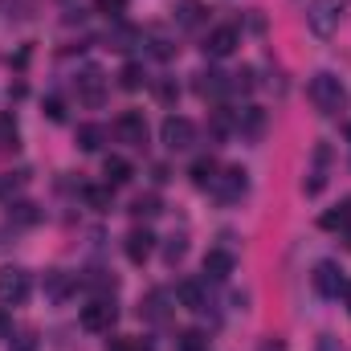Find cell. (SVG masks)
Here are the masks:
<instances>
[{"label":"cell","instance_id":"6da1fadb","mask_svg":"<svg viewBox=\"0 0 351 351\" xmlns=\"http://www.w3.org/2000/svg\"><path fill=\"white\" fill-rule=\"evenodd\" d=\"M311 102H315L319 114L335 119V114L348 110V86H343L335 74H315V78H311Z\"/></svg>","mask_w":351,"mask_h":351},{"label":"cell","instance_id":"7a4b0ae2","mask_svg":"<svg viewBox=\"0 0 351 351\" xmlns=\"http://www.w3.org/2000/svg\"><path fill=\"white\" fill-rule=\"evenodd\" d=\"M343 12H348V0H315V4L306 8V25H311L315 37H331V33L339 29Z\"/></svg>","mask_w":351,"mask_h":351},{"label":"cell","instance_id":"3957f363","mask_svg":"<svg viewBox=\"0 0 351 351\" xmlns=\"http://www.w3.org/2000/svg\"><path fill=\"white\" fill-rule=\"evenodd\" d=\"M245 192H250V176H245V168H221L217 180H213V196H217L221 204H237Z\"/></svg>","mask_w":351,"mask_h":351},{"label":"cell","instance_id":"277c9868","mask_svg":"<svg viewBox=\"0 0 351 351\" xmlns=\"http://www.w3.org/2000/svg\"><path fill=\"white\" fill-rule=\"evenodd\" d=\"M160 139H164L168 152H188V147L196 143V123L184 119V114H168L164 127H160Z\"/></svg>","mask_w":351,"mask_h":351},{"label":"cell","instance_id":"5b68a950","mask_svg":"<svg viewBox=\"0 0 351 351\" xmlns=\"http://www.w3.org/2000/svg\"><path fill=\"white\" fill-rule=\"evenodd\" d=\"M29 290H33V282L25 269H16V265L0 269V306H21L29 298Z\"/></svg>","mask_w":351,"mask_h":351},{"label":"cell","instance_id":"8992f818","mask_svg":"<svg viewBox=\"0 0 351 351\" xmlns=\"http://www.w3.org/2000/svg\"><path fill=\"white\" fill-rule=\"evenodd\" d=\"M78 319H82V327H86L90 335H102V331H110V327H114L119 311H114V302H110V298H90Z\"/></svg>","mask_w":351,"mask_h":351},{"label":"cell","instance_id":"52a82bcc","mask_svg":"<svg viewBox=\"0 0 351 351\" xmlns=\"http://www.w3.org/2000/svg\"><path fill=\"white\" fill-rule=\"evenodd\" d=\"M114 135H119V143H127V147H143V143H147V119H143L139 110H123V114L114 119Z\"/></svg>","mask_w":351,"mask_h":351},{"label":"cell","instance_id":"ba28073f","mask_svg":"<svg viewBox=\"0 0 351 351\" xmlns=\"http://www.w3.org/2000/svg\"><path fill=\"white\" fill-rule=\"evenodd\" d=\"M311 282H315V290H319L323 298H339L343 286H348V278H343L339 262H319L315 265V274H311Z\"/></svg>","mask_w":351,"mask_h":351},{"label":"cell","instance_id":"9c48e42d","mask_svg":"<svg viewBox=\"0 0 351 351\" xmlns=\"http://www.w3.org/2000/svg\"><path fill=\"white\" fill-rule=\"evenodd\" d=\"M237 45H241V33H237L233 25H217V29L204 37V58H229Z\"/></svg>","mask_w":351,"mask_h":351},{"label":"cell","instance_id":"30bf717a","mask_svg":"<svg viewBox=\"0 0 351 351\" xmlns=\"http://www.w3.org/2000/svg\"><path fill=\"white\" fill-rule=\"evenodd\" d=\"M78 98L86 102V106H102L106 102V78H102V70H82L78 74Z\"/></svg>","mask_w":351,"mask_h":351},{"label":"cell","instance_id":"8fae6325","mask_svg":"<svg viewBox=\"0 0 351 351\" xmlns=\"http://www.w3.org/2000/svg\"><path fill=\"white\" fill-rule=\"evenodd\" d=\"M123 250H127V258H131L135 265H143L147 258H152V250H156V237H152V229H131Z\"/></svg>","mask_w":351,"mask_h":351},{"label":"cell","instance_id":"7c38bea8","mask_svg":"<svg viewBox=\"0 0 351 351\" xmlns=\"http://www.w3.org/2000/svg\"><path fill=\"white\" fill-rule=\"evenodd\" d=\"M319 225H323L327 233H351V196H343L335 208H327V213L319 217Z\"/></svg>","mask_w":351,"mask_h":351},{"label":"cell","instance_id":"4fadbf2b","mask_svg":"<svg viewBox=\"0 0 351 351\" xmlns=\"http://www.w3.org/2000/svg\"><path fill=\"white\" fill-rule=\"evenodd\" d=\"M229 274H233V254H225V250H208L204 254V278L225 282Z\"/></svg>","mask_w":351,"mask_h":351},{"label":"cell","instance_id":"5bb4252c","mask_svg":"<svg viewBox=\"0 0 351 351\" xmlns=\"http://www.w3.org/2000/svg\"><path fill=\"white\" fill-rule=\"evenodd\" d=\"M225 90H229V74H221V70L196 74V94H200V98H221Z\"/></svg>","mask_w":351,"mask_h":351},{"label":"cell","instance_id":"9a60e30c","mask_svg":"<svg viewBox=\"0 0 351 351\" xmlns=\"http://www.w3.org/2000/svg\"><path fill=\"white\" fill-rule=\"evenodd\" d=\"M176 298H180V306H188V311H208V298H204V286L200 282H180L176 286Z\"/></svg>","mask_w":351,"mask_h":351},{"label":"cell","instance_id":"2e32d148","mask_svg":"<svg viewBox=\"0 0 351 351\" xmlns=\"http://www.w3.org/2000/svg\"><path fill=\"white\" fill-rule=\"evenodd\" d=\"M139 315H143V319H152V323H168V294H164V290H152V294L143 298Z\"/></svg>","mask_w":351,"mask_h":351},{"label":"cell","instance_id":"e0dca14e","mask_svg":"<svg viewBox=\"0 0 351 351\" xmlns=\"http://www.w3.org/2000/svg\"><path fill=\"white\" fill-rule=\"evenodd\" d=\"M327 156H331L327 143H319V147H315V172L306 180V196H319V192H323V184H327V172H323V168H327Z\"/></svg>","mask_w":351,"mask_h":351},{"label":"cell","instance_id":"ac0fdd59","mask_svg":"<svg viewBox=\"0 0 351 351\" xmlns=\"http://www.w3.org/2000/svg\"><path fill=\"white\" fill-rule=\"evenodd\" d=\"M176 21H180L184 29H196V25L204 21V4H200V0H176Z\"/></svg>","mask_w":351,"mask_h":351},{"label":"cell","instance_id":"d6986e66","mask_svg":"<svg viewBox=\"0 0 351 351\" xmlns=\"http://www.w3.org/2000/svg\"><path fill=\"white\" fill-rule=\"evenodd\" d=\"M262 123H265L262 106H241V110H237V131H241V135H258Z\"/></svg>","mask_w":351,"mask_h":351},{"label":"cell","instance_id":"ffe728a7","mask_svg":"<svg viewBox=\"0 0 351 351\" xmlns=\"http://www.w3.org/2000/svg\"><path fill=\"white\" fill-rule=\"evenodd\" d=\"M102 172H106V184L114 188V184H127V180H131V164H127L123 156H106Z\"/></svg>","mask_w":351,"mask_h":351},{"label":"cell","instance_id":"44dd1931","mask_svg":"<svg viewBox=\"0 0 351 351\" xmlns=\"http://www.w3.org/2000/svg\"><path fill=\"white\" fill-rule=\"evenodd\" d=\"M217 172H221V168H217V160H208V156H204V160H196V164H192V184H196V188H213Z\"/></svg>","mask_w":351,"mask_h":351},{"label":"cell","instance_id":"7402d4cb","mask_svg":"<svg viewBox=\"0 0 351 351\" xmlns=\"http://www.w3.org/2000/svg\"><path fill=\"white\" fill-rule=\"evenodd\" d=\"M102 139H106V131H102L98 123H82V127H78V147H82V152H98Z\"/></svg>","mask_w":351,"mask_h":351},{"label":"cell","instance_id":"603a6c76","mask_svg":"<svg viewBox=\"0 0 351 351\" xmlns=\"http://www.w3.org/2000/svg\"><path fill=\"white\" fill-rule=\"evenodd\" d=\"M176 351H208V335H204L200 327H188V331H180Z\"/></svg>","mask_w":351,"mask_h":351},{"label":"cell","instance_id":"cb8c5ba5","mask_svg":"<svg viewBox=\"0 0 351 351\" xmlns=\"http://www.w3.org/2000/svg\"><path fill=\"white\" fill-rule=\"evenodd\" d=\"M70 286H74V282H70L62 269H53V274L45 278V290H49V298H53V302H62V298L70 294Z\"/></svg>","mask_w":351,"mask_h":351},{"label":"cell","instance_id":"d4e9b609","mask_svg":"<svg viewBox=\"0 0 351 351\" xmlns=\"http://www.w3.org/2000/svg\"><path fill=\"white\" fill-rule=\"evenodd\" d=\"M143 82H147V78H143V66H139V62H127L123 74H119V86L123 90H139Z\"/></svg>","mask_w":351,"mask_h":351},{"label":"cell","instance_id":"484cf974","mask_svg":"<svg viewBox=\"0 0 351 351\" xmlns=\"http://www.w3.org/2000/svg\"><path fill=\"white\" fill-rule=\"evenodd\" d=\"M131 213H135L139 221H143V217H156V213H160V196H156V192H147V196H135Z\"/></svg>","mask_w":351,"mask_h":351},{"label":"cell","instance_id":"4316f807","mask_svg":"<svg viewBox=\"0 0 351 351\" xmlns=\"http://www.w3.org/2000/svg\"><path fill=\"white\" fill-rule=\"evenodd\" d=\"M4 147H16V119L12 114H0V152Z\"/></svg>","mask_w":351,"mask_h":351},{"label":"cell","instance_id":"83f0119b","mask_svg":"<svg viewBox=\"0 0 351 351\" xmlns=\"http://www.w3.org/2000/svg\"><path fill=\"white\" fill-rule=\"evenodd\" d=\"M184 254H188V241H184V237H172V241L164 245V258H168V262H172V265L180 262Z\"/></svg>","mask_w":351,"mask_h":351},{"label":"cell","instance_id":"f1b7e54d","mask_svg":"<svg viewBox=\"0 0 351 351\" xmlns=\"http://www.w3.org/2000/svg\"><path fill=\"white\" fill-rule=\"evenodd\" d=\"M86 200L94 208H106V204H110V184H106V188H86Z\"/></svg>","mask_w":351,"mask_h":351},{"label":"cell","instance_id":"f546056e","mask_svg":"<svg viewBox=\"0 0 351 351\" xmlns=\"http://www.w3.org/2000/svg\"><path fill=\"white\" fill-rule=\"evenodd\" d=\"M98 12H106V16H123V12H127V0H98Z\"/></svg>","mask_w":351,"mask_h":351},{"label":"cell","instance_id":"4dcf8cb0","mask_svg":"<svg viewBox=\"0 0 351 351\" xmlns=\"http://www.w3.org/2000/svg\"><path fill=\"white\" fill-rule=\"evenodd\" d=\"M45 114H49L53 123H62V119H66V110H62V98H49V102H45Z\"/></svg>","mask_w":351,"mask_h":351},{"label":"cell","instance_id":"1f68e13d","mask_svg":"<svg viewBox=\"0 0 351 351\" xmlns=\"http://www.w3.org/2000/svg\"><path fill=\"white\" fill-rule=\"evenodd\" d=\"M33 348H37V335H33V331L16 335V351H33Z\"/></svg>","mask_w":351,"mask_h":351},{"label":"cell","instance_id":"d6a6232c","mask_svg":"<svg viewBox=\"0 0 351 351\" xmlns=\"http://www.w3.org/2000/svg\"><path fill=\"white\" fill-rule=\"evenodd\" d=\"M319 351H343V343L335 335H319Z\"/></svg>","mask_w":351,"mask_h":351},{"label":"cell","instance_id":"836d02e7","mask_svg":"<svg viewBox=\"0 0 351 351\" xmlns=\"http://www.w3.org/2000/svg\"><path fill=\"white\" fill-rule=\"evenodd\" d=\"M262 351H282V343H274V339H265V343H262Z\"/></svg>","mask_w":351,"mask_h":351},{"label":"cell","instance_id":"e575fe53","mask_svg":"<svg viewBox=\"0 0 351 351\" xmlns=\"http://www.w3.org/2000/svg\"><path fill=\"white\" fill-rule=\"evenodd\" d=\"M343 298H348V311H351V282L343 286Z\"/></svg>","mask_w":351,"mask_h":351},{"label":"cell","instance_id":"d590c367","mask_svg":"<svg viewBox=\"0 0 351 351\" xmlns=\"http://www.w3.org/2000/svg\"><path fill=\"white\" fill-rule=\"evenodd\" d=\"M4 331H8V323H4V315H0V335H4Z\"/></svg>","mask_w":351,"mask_h":351}]
</instances>
